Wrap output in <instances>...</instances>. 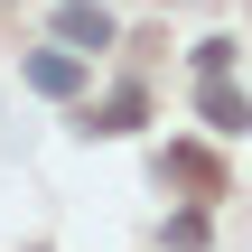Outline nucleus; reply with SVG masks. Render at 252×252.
I'll use <instances>...</instances> for the list:
<instances>
[{
	"label": "nucleus",
	"mask_w": 252,
	"mask_h": 252,
	"mask_svg": "<svg viewBox=\"0 0 252 252\" xmlns=\"http://www.w3.org/2000/svg\"><path fill=\"white\" fill-rule=\"evenodd\" d=\"M28 84H37V94H75V84H84V65L47 47V56H28Z\"/></svg>",
	"instance_id": "obj_3"
},
{
	"label": "nucleus",
	"mask_w": 252,
	"mask_h": 252,
	"mask_svg": "<svg viewBox=\"0 0 252 252\" xmlns=\"http://www.w3.org/2000/svg\"><path fill=\"white\" fill-rule=\"evenodd\" d=\"M168 178H187V187H224V178H215V159H206V150H168Z\"/></svg>",
	"instance_id": "obj_5"
},
{
	"label": "nucleus",
	"mask_w": 252,
	"mask_h": 252,
	"mask_svg": "<svg viewBox=\"0 0 252 252\" xmlns=\"http://www.w3.org/2000/svg\"><path fill=\"white\" fill-rule=\"evenodd\" d=\"M56 37H65V47H112V9L65 0V9H56Z\"/></svg>",
	"instance_id": "obj_1"
},
{
	"label": "nucleus",
	"mask_w": 252,
	"mask_h": 252,
	"mask_svg": "<svg viewBox=\"0 0 252 252\" xmlns=\"http://www.w3.org/2000/svg\"><path fill=\"white\" fill-rule=\"evenodd\" d=\"M206 122H215V131H252V103L224 84V75H206Z\"/></svg>",
	"instance_id": "obj_2"
},
{
	"label": "nucleus",
	"mask_w": 252,
	"mask_h": 252,
	"mask_svg": "<svg viewBox=\"0 0 252 252\" xmlns=\"http://www.w3.org/2000/svg\"><path fill=\"white\" fill-rule=\"evenodd\" d=\"M140 122H150V94H140V84H122V94L94 112V131H140Z\"/></svg>",
	"instance_id": "obj_4"
}]
</instances>
